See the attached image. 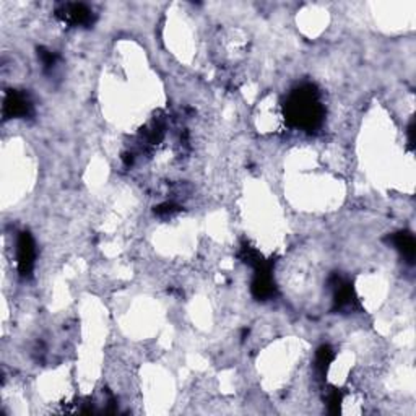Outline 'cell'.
Here are the masks:
<instances>
[{
	"mask_svg": "<svg viewBox=\"0 0 416 416\" xmlns=\"http://www.w3.org/2000/svg\"><path fill=\"white\" fill-rule=\"evenodd\" d=\"M285 117L291 127L309 132L316 131L323 119V108L316 88L304 85L294 90L286 100Z\"/></svg>",
	"mask_w": 416,
	"mask_h": 416,
	"instance_id": "obj_1",
	"label": "cell"
},
{
	"mask_svg": "<svg viewBox=\"0 0 416 416\" xmlns=\"http://www.w3.org/2000/svg\"><path fill=\"white\" fill-rule=\"evenodd\" d=\"M55 17L70 26H90L95 21V13L85 3H59L55 7Z\"/></svg>",
	"mask_w": 416,
	"mask_h": 416,
	"instance_id": "obj_2",
	"label": "cell"
},
{
	"mask_svg": "<svg viewBox=\"0 0 416 416\" xmlns=\"http://www.w3.org/2000/svg\"><path fill=\"white\" fill-rule=\"evenodd\" d=\"M35 258L36 249L33 238H31L30 233H21L18 236L17 241V265L18 272H20L23 276L31 275L35 267Z\"/></svg>",
	"mask_w": 416,
	"mask_h": 416,
	"instance_id": "obj_3",
	"label": "cell"
},
{
	"mask_svg": "<svg viewBox=\"0 0 416 416\" xmlns=\"http://www.w3.org/2000/svg\"><path fill=\"white\" fill-rule=\"evenodd\" d=\"M33 113V104L30 98L21 91H7L3 100V117L6 119H20L28 117Z\"/></svg>",
	"mask_w": 416,
	"mask_h": 416,
	"instance_id": "obj_4",
	"label": "cell"
},
{
	"mask_svg": "<svg viewBox=\"0 0 416 416\" xmlns=\"http://www.w3.org/2000/svg\"><path fill=\"white\" fill-rule=\"evenodd\" d=\"M332 288H334V301L337 309H340V311H351V309H354L356 296L353 286H351L348 281L335 278Z\"/></svg>",
	"mask_w": 416,
	"mask_h": 416,
	"instance_id": "obj_5",
	"label": "cell"
},
{
	"mask_svg": "<svg viewBox=\"0 0 416 416\" xmlns=\"http://www.w3.org/2000/svg\"><path fill=\"white\" fill-rule=\"evenodd\" d=\"M392 243L394 246L399 249V251L404 254L405 258H408V262H411L415 258V238L410 233H399L392 238Z\"/></svg>",
	"mask_w": 416,
	"mask_h": 416,
	"instance_id": "obj_6",
	"label": "cell"
},
{
	"mask_svg": "<svg viewBox=\"0 0 416 416\" xmlns=\"http://www.w3.org/2000/svg\"><path fill=\"white\" fill-rule=\"evenodd\" d=\"M334 358H335V354H334V350L330 348V346H321V348H319V351H317V354H316V366H317V369L319 371H321L322 374L327 371V368L330 366V363L334 361Z\"/></svg>",
	"mask_w": 416,
	"mask_h": 416,
	"instance_id": "obj_7",
	"label": "cell"
},
{
	"mask_svg": "<svg viewBox=\"0 0 416 416\" xmlns=\"http://www.w3.org/2000/svg\"><path fill=\"white\" fill-rule=\"evenodd\" d=\"M38 54H39V59H41V62H43L44 68H53L55 66V62H57V55H55L53 50L39 48Z\"/></svg>",
	"mask_w": 416,
	"mask_h": 416,
	"instance_id": "obj_8",
	"label": "cell"
},
{
	"mask_svg": "<svg viewBox=\"0 0 416 416\" xmlns=\"http://www.w3.org/2000/svg\"><path fill=\"white\" fill-rule=\"evenodd\" d=\"M176 211H179V207L178 205H174V203H163V205H160V207H156V214L158 215H161V216H171V215H174Z\"/></svg>",
	"mask_w": 416,
	"mask_h": 416,
	"instance_id": "obj_9",
	"label": "cell"
}]
</instances>
